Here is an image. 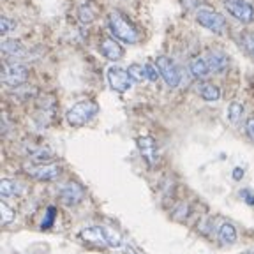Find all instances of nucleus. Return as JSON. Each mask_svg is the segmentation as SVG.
I'll list each match as a JSON object with an SVG mask.
<instances>
[{
  "label": "nucleus",
  "mask_w": 254,
  "mask_h": 254,
  "mask_svg": "<svg viewBox=\"0 0 254 254\" xmlns=\"http://www.w3.org/2000/svg\"><path fill=\"white\" fill-rule=\"evenodd\" d=\"M103 233H104V240H106L108 247H120L122 246V237L119 235V231H115L108 224H103Z\"/></svg>",
  "instance_id": "21"
},
{
  "label": "nucleus",
  "mask_w": 254,
  "mask_h": 254,
  "mask_svg": "<svg viewBox=\"0 0 254 254\" xmlns=\"http://www.w3.org/2000/svg\"><path fill=\"white\" fill-rule=\"evenodd\" d=\"M2 52L12 59H20V57H25V46L16 39H5L2 41Z\"/></svg>",
  "instance_id": "16"
},
{
  "label": "nucleus",
  "mask_w": 254,
  "mask_h": 254,
  "mask_svg": "<svg viewBox=\"0 0 254 254\" xmlns=\"http://www.w3.org/2000/svg\"><path fill=\"white\" fill-rule=\"evenodd\" d=\"M23 170L27 175H30L32 179L39 180V182H52V180H55L60 175V166L55 163H50V164L30 163V164H27Z\"/></svg>",
  "instance_id": "7"
},
{
  "label": "nucleus",
  "mask_w": 254,
  "mask_h": 254,
  "mask_svg": "<svg viewBox=\"0 0 254 254\" xmlns=\"http://www.w3.org/2000/svg\"><path fill=\"white\" fill-rule=\"evenodd\" d=\"M136 145H138L139 152L150 166H155L157 163V145H155V139L152 136H139L136 139Z\"/></svg>",
  "instance_id": "11"
},
{
  "label": "nucleus",
  "mask_w": 254,
  "mask_h": 254,
  "mask_svg": "<svg viewBox=\"0 0 254 254\" xmlns=\"http://www.w3.org/2000/svg\"><path fill=\"white\" fill-rule=\"evenodd\" d=\"M108 28H110L111 36L115 37L117 41H122L126 44H134L139 39L138 28L120 11H111L108 14Z\"/></svg>",
  "instance_id": "1"
},
{
  "label": "nucleus",
  "mask_w": 254,
  "mask_h": 254,
  "mask_svg": "<svg viewBox=\"0 0 254 254\" xmlns=\"http://www.w3.org/2000/svg\"><path fill=\"white\" fill-rule=\"evenodd\" d=\"M143 67H145V74H147L148 81H152V83H154V81H157V78L161 76V74H159L157 65H154V64H145Z\"/></svg>",
  "instance_id": "27"
},
{
  "label": "nucleus",
  "mask_w": 254,
  "mask_h": 254,
  "mask_svg": "<svg viewBox=\"0 0 254 254\" xmlns=\"http://www.w3.org/2000/svg\"><path fill=\"white\" fill-rule=\"evenodd\" d=\"M217 235L221 238V242L226 244V246H231V244L237 242V230H235L231 222H222L221 226H219Z\"/></svg>",
  "instance_id": "19"
},
{
  "label": "nucleus",
  "mask_w": 254,
  "mask_h": 254,
  "mask_svg": "<svg viewBox=\"0 0 254 254\" xmlns=\"http://www.w3.org/2000/svg\"><path fill=\"white\" fill-rule=\"evenodd\" d=\"M189 71L196 79H205L206 76L210 74V67H208L206 60L201 59V57H194V59H190Z\"/></svg>",
  "instance_id": "13"
},
{
  "label": "nucleus",
  "mask_w": 254,
  "mask_h": 254,
  "mask_svg": "<svg viewBox=\"0 0 254 254\" xmlns=\"http://www.w3.org/2000/svg\"><path fill=\"white\" fill-rule=\"evenodd\" d=\"M99 52L104 59L111 60V62H119L124 57V48L120 46L115 37H103L99 41Z\"/></svg>",
  "instance_id": "9"
},
{
  "label": "nucleus",
  "mask_w": 254,
  "mask_h": 254,
  "mask_svg": "<svg viewBox=\"0 0 254 254\" xmlns=\"http://www.w3.org/2000/svg\"><path fill=\"white\" fill-rule=\"evenodd\" d=\"M198 92H199V95H201V99L206 101V103H215V101H219V97H221V90H219V87L214 83H201Z\"/></svg>",
  "instance_id": "18"
},
{
  "label": "nucleus",
  "mask_w": 254,
  "mask_h": 254,
  "mask_svg": "<svg viewBox=\"0 0 254 254\" xmlns=\"http://www.w3.org/2000/svg\"><path fill=\"white\" fill-rule=\"evenodd\" d=\"M246 132L251 138V141L254 143V117H251V119L246 122Z\"/></svg>",
  "instance_id": "29"
},
{
  "label": "nucleus",
  "mask_w": 254,
  "mask_h": 254,
  "mask_svg": "<svg viewBox=\"0 0 254 254\" xmlns=\"http://www.w3.org/2000/svg\"><path fill=\"white\" fill-rule=\"evenodd\" d=\"M99 113V106L95 101H79V103L72 104L65 113V120L69 126L72 127H81L88 124L95 115Z\"/></svg>",
  "instance_id": "2"
},
{
  "label": "nucleus",
  "mask_w": 254,
  "mask_h": 254,
  "mask_svg": "<svg viewBox=\"0 0 254 254\" xmlns=\"http://www.w3.org/2000/svg\"><path fill=\"white\" fill-rule=\"evenodd\" d=\"M55 214H57L55 206H50V208H48V212H46V217L43 219V228H50V226H52L53 219H55Z\"/></svg>",
  "instance_id": "28"
},
{
  "label": "nucleus",
  "mask_w": 254,
  "mask_h": 254,
  "mask_svg": "<svg viewBox=\"0 0 254 254\" xmlns=\"http://www.w3.org/2000/svg\"><path fill=\"white\" fill-rule=\"evenodd\" d=\"M224 7L240 23H253L254 7L246 0H224Z\"/></svg>",
  "instance_id": "6"
},
{
  "label": "nucleus",
  "mask_w": 254,
  "mask_h": 254,
  "mask_svg": "<svg viewBox=\"0 0 254 254\" xmlns=\"http://www.w3.org/2000/svg\"><path fill=\"white\" fill-rule=\"evenodd\" d=\"M106 76H108L110 87L115 92H119V94H126V92L131 88L132 79L129 78L127 69H122V67H119V65H111V67L108 69Z\"/></svg>",
  "instance_id": "8"
},
{
  "label": "nucleus",
  "mask_w": 254,
  "mask_h": 254,
  "mask_svg": "<svg viewBox=\"0 0 254 254\" xmlns=\"http://www.w3.org/2000/svg\"><path fill=\"white\" fill-rule=\"evenodd\" d=\"M78 20L83 25H88L95 20V9L90 2H85L78 7Z\"/></svg>",
  "instance_id": "20"
},
{
  "label": "nucleus",
  "mask_w": 254,
  "mask_h": 254,
  "mask_svg": "<svg viewBox=\"0 0 254 254\" xmlns=\"http://www.w3.org/2000/svg\"><path fill=\"white\" fill-rule=\"evenodd\" d=\"M155 65H157L159 74H161V78L164 79V83H166L168 87H171V88L179 87L180 79H182V74H180L177 64H175L170 57H164V55L157 57Z\"/></svg>",
  "instance_id": "5"
},
{
  "label": "nucleus",
  "mask_w": 254,
  "mask_h": 254,
  "mask_svg": "<svg viewBox=\"0 0 254 254\" xmlns=\"http://www.w3.org/2000/svg\"><path fill=\"white\" fill-rule=\"evenodd\" d=\"M127 72H129V78L134 81V83H143L147 79V74H145V67L139 65V64H131L127 67Z\"/></svg>",
  "instance_id": "24"
},
{
  "label": "nucleus",
  "mask_w": 254,
  "mask_h": 254,
  "mask_svg": "<svg viewBox=\"0 0 254 254\" xmlns=\"http://www.w3.org/2000/svg\"><path fill=\"white\" fill-rule=\"evenodd\" d=\"M16 28V21L11 20V18H7V16H2V20H0V32L2 34H9V32H12Z\"/></svg>",
  "instance_id": "26"
},
{
  "label": "nucleus",
  "mask_w": 254,
  "mask_h": 254,
  "mask_svg": "<svg viewBox=\"0 0 254 254\" xmlns=\"http://www.w3.org/2000/svg\"><path fill=\"white\" fill-rule=\"evenodd\" d=\"M240 194H242L244 198H246L247 203H254V196H251V194H253L251 190H244V192H240Z\"/></svg>",
  "instance_id": "30"
},
{
  "label": "nucleus",
  "mask_w": 254,
  "mask_h": 254,
  "mask_svg": "<svg viewBox=\"0 0 254 254\" xmlns=\"http://www.w3.org/2000/svg\"><path fill=\"white\" fill-rule=\"evenodd\" d=\"M21 190H23V186L12 179H4L2 184H0V194L4 196V198L18 196V194H21Z\"/></svg>",
  "instance_id": "17"
},
{
  "label": "nucleus",
  "mask_w": 254,
  "mask_h": 254,
  "mask_svg": "<svg viewBox=\"0 0 254 254\" xmlns=\"http://www.w3.org/2000/svg\"><path fill=\"white\" fill-rule=\"evenodd\" d=\"M124 249H126V251H124V253H126V254H136V253H134V249H132L131 246H126V247H124Z\"/></svg>",
  "instance_id": "31"
},
{
  "label": "nucleus",
  "mask_w": 254,
  "mask_h": 254,
  "mask_svg": "<svg viewBox=\"0 0 254 254\" xmlns=\"http://www.w3.org/2000/svg\"><path fill=\"white\" fill-rule=\"evenodd\" d=\"M59 196H60V201H62L64 205L74 206V205H78V203L83 201L85 192L78 184L71 182V184H67V186H64L62 189H60Z\"/></svg>",
  "instance_id": "10"
},
{
  "label": "nucleus",
  "mask_w": 254,
  "mask_h": 254,
  "mask_svg": "<svg viewBox=\"0 0 254 254\" xmlns=\"http://www.w3.org/2000/svg\"><path fill=\"white\" fill-rule=\"evenodd\" d=\"M79 237L87 240V242H94V244H101V246H106V240H104V233H103V226H90L81 230Z\"/></svg>",
  "instance_id": "15"
},
{
  "label": "nucleus",
  "mask_w": 254,
  "mask_h": 254,
  "mask_svg": "<svg viewBox=\"0 0 254 254\" xmlns=\"http://www.w3.org/2000/svg\"><path fill=\"white\" fill-rule=\"evenodd\" d=\"M0 215H2V224H4V226H7V224H11V222L14 221V210L4 201L0 203Z\"/></svg>",
  "instance_id": "25"
},
{
  "label": "nucleus",
  "mask_w": 254,
  "mask_h": 254,
  "mask_svg": "<svg viewBox=\"0 0 254 254\" xmlns=\"http://www.w3.org/2000/svg\"><path fill=\"white\" fill-rule=\"evenodd\" d=\"M28 79V69L23 64H4L2 67V83L11 88H18L27 83Z\"/></svg>",
  "instance_id": "4"
},
{
  "label": "nucleus",
  "mask_w": 254,
  "mask_h": 254,
  "mask_svg": "<svg viewBox=\"0 0 254 254\" xmlns=\"http://www.w3.org/2000/svg\"><path fill=\"white\" fill-rule=\"evenodd\" d=\"M240 46L249 57L254 59V32H242L240 34Z\"/></svg>",
  "instance_id": "23"
},
{
  "label": "nucleus",
  "mask_w": 254,
  "mask_h": 254,
  "mask_svg": "<svg viewBox=\"0 0 254 254\" xmlns=\"http://www.w3.org/2000/svg\"><path fill=\"white\" fill-rule=\"evenodd\" d=\"M53 161H55V154L46 147L34 148V150L30 152V163H34V164H50V163H53Z\"/></svg>",
  "instance_id": "14"
},
{
  "label": "nucleus",
  "mask_w": 254,
  "mask_h": 254,
  "mask_svg": "<svg viewBox=\"0 0 254 254\" xmlns=\"http://www.w3.org/2000/svg\"><path fill=\"white\" fill-rule=\"evenodd\" d=\"M242 115H244V104L238 103V101H233L228 106V120H230V124L237 126L240 122V119H242Z\"/></svg>",
  "instance_id": "22"
},
{
  "label": "nucleus",
  "mask_w": 254,
  "mask_h": 254,
  "mask_svg": "<svg viewBox=\"0 0 254 254\" xmlns=\"http://www.w3.org/2000/svg\"><path fill=\"white\" fill-rule=\"evenodd\" d=\"M206 64L210 67V72H215V74H221L228 69V64H230V59H228L226 53L219 52V50H214V52H208L206 55Z\"/></svg>",
  "instance_id": "12"
},
{
  "label": "nucleus",
  "mask_w": 254,
  "mask_h": 254,
  "mask_svg": "<svg viewBox=\"0 0 254 254\" xmlns=\"http://www.w3.org/2000/svg\"><path fill=\"white\" fill-rule=\"evenodd\" d=\"M196 21L206 30L214 32V34H222V30L226 28V20L221 12L214 11L210 7H199L196 9Z\"/></svg>",
  "instance_id": "3"
}]
</instances>
